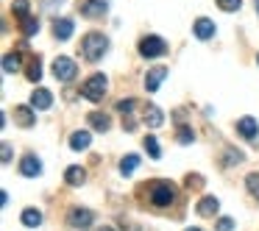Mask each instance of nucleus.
<instances>
[{
  "label": "nucleus",
  "instance_id": "nucleus-27",
  "mask_svg": "<svg viewBox=\"0 0 259 231\" xmlns=\"http://www.w3.org/2000/svg\"><path fill=\"white\" fill-rule=\"evenodd\" d=\"M242 162V153L234 151V148H229L226 151V159H223V167H229V164H240Z\"/></svg>",
  "mask_w": 259,
  "mask_h": 231
},
{
  "label": "nucleus",
  "instance_id": "nucleus-1",
  "mask_svg": "<svg viewBox=\"0 0 259 231\" xmlns=\"http://www.w3.org/2000/svg\"><path fill=\"white\" fill-rule=\"evenodd\" d=\"M145 190H148V201L156 209L170 206V203L176 201V195H179L173 181H153V184H145Z\"/></svg>",
  "mask_w": 259,
  "mask_h": 231
},
{
  "label": "nucleus",
  "instance_id": "nucleus-37",
  "mask_svg": "<svg viewBox=\"0 0 259 231\" xmlns=\"http://www.w3.org/2000/svg\"><path fill=\"white\" fill-rule=\"evenodd\" d=\"M184 231H201V228H184Z\"/></svg>",
  "mask_w": 259,
  "mask_h": 231
},
{
  "label": "nucleus",
  "instance_id": "nucleus-35",
  "mask_svg": "<svg viewBox=\"0 0 259 231\" xmlns=\"http://www.w3.org/2000/svg\"><path fill=\"white\" fill-rule=\"evenodd\" d=\"M123 128H125V131H128V134H131V131H137V123H134V120H131V117H125V120H123Z\"/></svg>",
  "mask_w": 259,
  "mask_h": 231
},
{
  "label": "nucleus",
  "instance_id": "nucleus-16",
  "mask_svg": "<svg viewBox=\"0 0 259 231\" xmlns=\"http://www.w3.org/2000/svg\"><path fill=\"white\" fill-rule=\"evenodd\" d=\"M142 117H145V123L151 125V128H159V125H164V114H162V109L153 106V103H148V106H145V114H142Z\"/></svg>",
  "mask_w": 259,
  "mask_h": 231
},
{
  "label": "nucleus",
  "instance_id": "nucleus-11",
  "mask_svg": "<svg viewBox=\"0 0 259 231\" xmlns=\"http://www.w3.org/2000/svg\"><path fill=\"white\" fill-rule=\"evenodd\" d=\"M237 134L245 136V140H256L259 134V123L253 117H240L237 120Z\"/></svg>",
  "mask_w": 259,
  "mask_h": 231
},
{
  "label": "nucleus",
  "instance_id": "nucleus-6",
  "mask_svg": "<svg viewBox=\"0 0 259 231\" xmlns=\"http://www.w3.org/2000/svg\"><path fill=\"white\" fill-rule=\"evenodd\" d=\"M67 223L73 225V228H90V225L95 223V214H92L90 209H70Z\"/></svg>",
  "mask_w": 259,
  "mask_h": 231
},
{
  "label": "nucleus",
  "instance_id": "nucleus-9",
  "mask_svg": "<svg viewBox=\"0 0 259 231\" xmlns=\"http://www.w3.org/2000/svg\"><path fill=\"white\" fill-rule=\"evenodd\" d=\"M20 173H23L25 178H36V175L42 173V162L34 153H28V156H23V162H20Z\"/></svg>",
  "mask_w": 259,
  "mask_h": 231
},
{
  "label": "nucleus",
  "instance_id": "nucleus-5",
  "mask_svg": "<svg viewBox=\"0 0 259 231\" xmlns=\"http://www.w3.org/2000/svg\"><path fill=\"white\" fill-rule=\"evenodd\" d=\"M53 75H56L59 81H64V84H70V81L78 75V64L67 56H59L56 62H53Z\"/></svg>",
  "mask_w": 259,
  "mask_h": 231
},
{
  "label": "nucleus",
  "instance_id": "nucleus-30",
  "mask_svg": "<svg viewBox=\"0 0 259 231\" xmlns=\"http://www.w3.org/2000/svg\"><path fill=\"white\" fill-rule=\"evenodd\" d=\"M134 106H137V103H134V98H125V101H117V112H120V114H131V112H134Z\"/></svg>",
  "mask_w": 259,
  "mask_h": 231
},
{
  "label": "nucleus",
  "instance_id": "nucleus-22",
  "mask_svg": "<svg viewBox=\"0 0 259 231\" xmlns=\"http://www.w3.org/2000/svg\"><path fill=\"white\" fill-rule=\"evenodd\" d=\"M25 73H28V81H34V84L42 78V62H39V56H31L28 70H25Z\"/></svg>",
  "mask_w": 259,
  "mask_h": 231
},
{
  "label": "nucleus",
  "instance_id": "nucleus-36",
  "mask_svg": "<svg viewBox=\"0 0 259 231\" xmlns=\"http://www.w3.org/2000/svg\"><path fill=\"white\" fill-rule=\"evenodd\" d=\"M95 231H114L112 225H101V228H95Z\"/></svg>",
  "mask_w": 259,
  "mask_h": 231
},
{
  "label": "nucleus",
  "instance_id": "nucleus-33",
  "mask_svg": "<svg viewBox=\"0 0 259 231\" xmlns=\"http://www.w3.org/2000/svg\"><path fill=\"white\" fill-rule=\"evenodd\" d=\"M9 162H12V145L3 142V164H9Z\"/></svg>",
  "mask_w": 259,
  "mask_h": 231
},
{
  "label": "nucleus",
  "instance_id": "nucleus-32",
  "mask_svg": "<svg viewBox=\"0 0 259 231\" xmlns=\"http://www.w3.org/2000/svg\"><path fill=\"white\" fill-rule=\"evenodd\" d=\"M214 228H218V231H231V228H234V220H231V217H220Z\"/></svg>",
  "mask_w": 259,
  "mask_h": 231
},
{
  "label": "nucleus",
  "instance_id": "nucleus-34",
  "mask_svg": "<svg viewBox=\"0 0 259 231\" xmlns=\"http://www.w3.org/2000/svg\"><path fill=\"white\" fill-rule=\"evenodd\" d=\"M64 0H42V6H45V12H51V9H56V6H62Z\"/></svg>",
  "mask_w": 259,
  "mask_h": 231
},
{
  "label": "nucleus",
  "instance_id": "nucleus-14",
  "mask_svg": "<svg viewBox=\"0 0 259 231\" xmlns=\"http://www.w3.org/2000/svg\"><path fill=\"white\" fill-rule=\"evenodd\" d=\"M64 181H67L70 187H81L87 181V170L78 167V164H70V167L64 170Z\"/></svg>",
  "mask_w": 259,
  "mask_h": 231
},
{
  "label": "nucleus",
  "instance_id": "nucleus-28",
  "mask_svg": "<svg viewBox=\"0 0 259 231\" xmlns=\"http://www.w3.org/2000/svg\"><path fill=\"white\" fill-rule=\"evenodd\" d=\"M12 12L17 14L20 20H25V17H28V0H14V6H12Z\"/></svg>",
  "mask_w": 259,
  "mask_h": 231
},
{
  "label": "nucleus",
  "instance_id": "nucleus-24",
  "mask_svg": "<svg viewBox=\"0 0 259 231\" xmlns=\"http://www.w3.org/2000/svg\"><path fill=\"white\" fill-rule=\"evenodd\" d=\"M23 23V34L25 36H36L39 34V20L36 17H25V20H20Z\"/></svg>",
  "mask_w": 259,
  "mask_h": 231
},
{
  "label": "nucleus",
  "instance_id": "nucleus-2",
  "mask_svg": "<svg viewBox=\"0 0 259 231\" xmlns=\"http://www.w3.org/2000/svg\"><path fill=\"white\" fill-rule=\"evenodd\" d=\"M109 51V36L101 34V31H92V34L84 36V42H81V53H84L87 62H98V59H103V53Z\"/></svg>",
  "mask_w": 259,
  "mask_h": 231
},
{
  "label": "nucleus",
  "instance_id": "nucleus-18",
  "mask_svg": "<svg viewBox=\"0 0 259 231\" xmlns=\"http://www.w3.org/2000/svg\"><path fill=\"white\" fill-rule=\"evenodd\" d=\"M87 120H90L92 131H101V134H106V131H109V125H112V120H109V114H103V112H92Z\"/></svg>",
  "mask_w": 259,
  "mask_h": 231
},
{
  "label": "nucleus",
  "instance_id": "nucleus-7",
  "mask_svg": "<svg viewBox=\"0 0 259 231\" xmlns=\"http://www.w3.org/2000/svg\"><path fill=\"white\" fill-rule=\"evenodd\" d=\"M106 9H109L106 0H87V3H81V17L98 20V17H103V14H106Z\"/></svg>",
  "mask_w": 259,
  "mask_h": 231
},
{
  "label": "nucleus",
  "instance_id": "nucleus-26",
  "mask_svg": "<svg viewBox=\"0 0 259 231\" xmlns=\"http://www.w3.org/2000/svg\"><path fill=\"white\" fill-rule=\"evenodd\" d=\"M218 9L220 12H240L242 9V0H218Z\"/></svg>",
  "mask_w": 259,
  "mask_h": 231
},
{
  "label": "nucleus",
  "instance_id": "nucleus-31",
  "mask_svg": "<svg viewBox=\"0 0 259 231\" xmlns=\"http://www.w3.org/2000/svg\"><path fill=\"white\" fill-rule=\"evenodd\" d=\"M192 140H195V134H192V128H181V131H179V142H181V145H190Z\"/></svg>",
  "mask_w": 259,
  "mask_h": 231
},
{
  "label": "nucleus",
  "instance_id": "nucleus-39",
  "mask_svg": "<svg viewBox=\"0 0 259 231\" xmlns=\"http://www.w3.org/2000/svg\"><path fill=\"white\" fill-rule=\"evenodd\" d=\"M256 62H259V56H256Z\"/></svg>",
  "mask_w": 259,
  "mask_h": 231
},
{
  "label": "nucleus",
  "instance_id": "nucleus-29",
  "mask_svg": "<svg viewBox=\"0 0 259 231\" xmlns=\"http://www.w3.org/2000/svg\"><path fill=\"white\" fill-rule=\"evenodd\" d=\"M245 187L251 190L253 198H259V173H251V175H248V178H245Z\"/></svg>",
  "mask_w": 259,
  "mask_h": 231
},
{
  "label": "nucleus",
  "instance_id": "nucleus-13",
  "mask_svg": "<svg viewBox=\"0 0 259 231\" xmlns=\"http://www.w3.org/2000/svg\"><path fill=\"white\" fill-rule=\"evenodd\" d=\"M218 209H220V201H218V198H212V195H206V198L198 201L195 212L201 214V217H212V214H218Z\"/></svg>",
  "mask_w": 259,
  "mask_h": 231
},
{
  "label": "nucleus",
  "instance_id": "nucleus-23",
  "mask_svg": "<svg viewBox=\"0 0 259 231\" xmlns=\"http://www.w3.org/2000/svg\"><path fill=\"white\" fill-rule=\"evenodd\" d=\"M20 70V56L17 53H6V56H3V73H17Z\"/></svg>",
  "mask_w": 259,
  "mask_h": 231
},
{
  "label": "nucleus",
  "instance_id": "nucleus-25",
  "mask_svg": "<svg viewBox=\"0 0 259 231\" xmlns=\"http://www.w3.org/2000/svg\"><path fill=\"white\" fill-rule=\"evenodd\" d=\"M142 145H145V151H148V156H151V159H159V156H162L156 136H145V142H142Z\"/></svg>",
  "mask_w": 259,
  "mask_h": 231
},
{
  "label": "nucleus",
  "instance_id": "nucleus-19",
  "mask_svg": "<svg viewBox=\"0 0 259 231\" xmlns=\"http://www.w3.org/2000/svg\"><path fill=\"white\" fill-rule=\"evenodd\" d=\"M90 142H92L90 131H73V136H70V148H73V151H87Z\"/></svg>",
  "mask_w": 259,
  "mask_h": 231
},
{
  "label": "nucleus",
  "instance_id": "nucleus-17",
  "mask_svg": "<svg viewBox=\"0 0 259 231\" xmlns=\"http://www.w3.org/2000/svg\"><path fill=\"white\" fill-rule=\"evenodd\" d=\"M31 106L45 112V109L53 106V95H51L48 89H34V95H31Z\"/></svg>",
  "mask_w": 259,
  "mask_h": 231
},
{
  "label": "nucleus",
  "instance_id": "nucleus-3",
  "mask_svg": "<svg viewBox=\"0 0 259 231\" xmlns=\"http://www.w3.org/2000/svg\"><path fill=\"white\" fill-rule=\"evenodd\" d=\"M106 89H109V81H106V75H103V73H95V75H90V78L84 81V86H81V95H84L87 101L98 103V101H103V95H106Z\"/></svg>",
  "mask_w": 259,
  "mask_h": 231
},
{
  "label": "nucleus",
  "instance_id": "nucleus-8",
  "mask_svg": "<svg viewBox=\"0 0 259 231\" xmlns=\"http://www.w3.org/2000/svg\"><path fill=\"white\" fill-rule=\"evenodd\" d=\"M167 78V67H153V70H148V75H145V89L148 92H156L159 86H162V81Z\"/></svg>",
  "mask_w": 259,
  "mask_h": 231
},
{
  "label": "nucleus",
  "instance_id": "nucleus-12",
  "mask_svg": "<svg viewBox=\"0 0 259 231\" xmlns=\"http://www.w3.org/2000/svg\"><path fill=\"white\" fill-rule=\"evenodd\" d=\"M214 31H218V28H214L212 20H209V17H201V20H195V28H192V34H195L198 39L206 42V39H212V36H214Z\"/></svg>",
  "mask_w": 259,
  "mask_h": 231
},
{
  "label": "nucleus",
  "instance_id": "nucleus-15",
  "mask_svg": "<svg viewBox=\"0 0 259 231\" xmlns=\"http://www.w3.org/2000/svg\"><path fill=\"white\" fill-rule=\"evenodd\" d=\"M14 120H17V125H23V128H31V125L36 123V117H34V106H17L14 109Z\"/></svg>",
  "mask_w": 259,
  "mask_h": 231
},
{
  "label": "nucleus",
  "instance_id": "nucleus-21",
  "mask_svg": "<svg viewBox=\"0 0 259 231\" xmlns=\"http://www.w3.org/2000/svg\"><path fill=\"white\" fill-rule=\"evenodd\" d=\"M20 220H23V225H28V228H36V225H42V212L39 209H25Z\"/></svg>",
  "mask_w": 259,
  "mask_h": 231
},
{
  "label": "nucleus",
  "instance_id": "nucleus-38",
  "mask_svg": "<svg viewBox=\"0 0 259 231\" xmlns=\"http://www.w3.org/2000/svg\"><path fill=\"white\" fill-rule=\"evenodd\" d=\"M256 14H259V0H256Z\"/></svg>",
  "mask_w": 259,
  "mask_h": 231
},
{
  "label": "nucleus",
  "instance_id": "nucleus-4",
  "mask_svg": "<svg viewBox=\"0 0 259 231\" xmlns=\"http://www.w3.org/2000/svg\"><path fill=\"white\" fill-rule=\"evenodd\" d=\"M137 48H140V56H145V59H159V56L167 53V42H164L162 36H156V34L142 36Z\"/></svg>",
  "mask_w": 259,
  "mask_h": 231
},
{
  "label": "nucleus",
  "instance_id": "nucleus-10",
  "mask_svg": "<svg viewBox=\"0 0 259 231\" xmlns=\"http://www.w3.org/2000/svg\"><path fill=\"white\" fill-rule=\"evenodd\" d=\"M73 31H75L73 20H67V17H59V20H53V36H56V39L67 42L70 36H73Z\"/></svg>",
  "mask_w": 259,
  "mask_h": 231
},
{
  "label": "nucleus",
  "instance_id": "nucleus-20",
  "mask_svg": "<svg viewBox=\"0 0 259 231\" xmlns=\"http://www.w3.org/2000/svg\"><path fill=\"white\" fill-rule=\"evenodd\" d=\"M137 167H140V156H137V153H128V156L120 159V173L123 175H131Z\"/></svg>",
  "mask_w": 259,
  "mask_h": 231
}]
</instances>
